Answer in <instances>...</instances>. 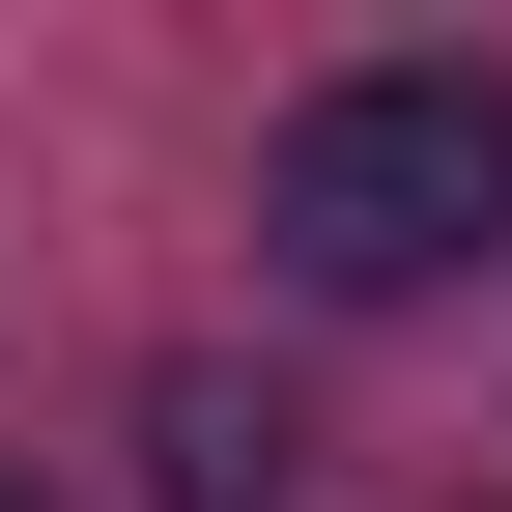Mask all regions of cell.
I'll list each match as a JSON object with an SVG mask.
<instances>
[{"instance_id":"6da1fadb","label":"cell","mask_w":512,"mask_h":512,"mask_svg":"<svg viewBox=\"0 0 512 512\" xmlns=\"http://www.w3.org/2000/svg\"><path fill=\"white\" fill-rule=\"evenodd\" d=\"M256 228H285V285H342V313L456 285V256L512 228V86L484 57H342V86L256 143Z\"/></svg>"},{"instance_id":"7a4b0ae2","label":"cell","mask_w":512,"mask_h":512,"mask_svg":"<svg viewBox=\"0 0 512 512\" xmlns=\"http://www.w3.org/2000/svg\"><path fill=\"white\" fill-rule=\"evenodd\" d=\"M171 512H285V399H228V370H171Z\"/></svg>"},{"instance_id":"3957f363","label":"cell","mask_w":512,"mask_h":512,"mask_svg":"<svg viewBox=\"0 0 512 512\" xmlns=\"http://www.w3.org/2000/svg\"><path fill=\"white\" fill-rule=\"evenodd\" d=\"M0 512H29V484H0Z\"/></svg>"}]
</instances>
